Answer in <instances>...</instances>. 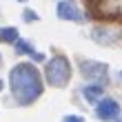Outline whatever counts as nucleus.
I'll use <instances>...</instances> for the list:
<instances>
[{"mask_svg":"<svg viewBox=\"0 0 122 122\" xmlns=\"http://www.w3.org/2000/svg\"><path fill=\"white\" fill-rule=\"evenodd\" d=\"M0 89H2V80H0Z\"/></svg>","mask_w":122,"mask_h":122,"instance_id":"nucleus-12","label":"nucleus"},{"mask_svg":"<svg viewBox=\"0 0 122 122\" xmlns=\"http://www.w3.org/2000/svg\"><path fill=\"white\" fill-rule=\"evenodd\" d=\"M25 20H27V22H31V20H38V13L31 11V9H27V11H25Z\"/></svg>","mask_w":122,"mask_h":122,"instance_id":"nucleus-9","label":"nucleus"},{"mask_svg":"<svg viewBox=\"0 0 122 122\" xmlns=\"http://www.w3.org/2000/svg\"><path fill=\"white\" fill-rule=\"evenodd\" d=\"M82 76L84 78H93V80H102V78H107V64L89 60V62L82 64Z\"/></svg>","mask_w":122,"mask_h":122,"instance_id":"nucleus-5","label":"nucleus"},{"mask_svg":"<svg viewBox=\"0 0 122 122\" xmlns=\"http://www.w3.org/2000/svg\"><path fill=\"white\" fill-rule=\"evenodd\" d=\"M31 58H33L36 62H42V60H45V56H42V53H31Z\"/></svg>","mask_w":122,"mask_h":122,"instance_id":"nucleus-11","label":"nucleus"},{"mask_svg":"<svg viewBox=\"0 0 122 122\" xmlns=\"http://www.w3.org/2000/svg\"><path fill=\"white\" fill-rule=\"evenodd\" d=\"M62 122H84V120H82L80 116H67V118H64Z\"/></svg>","mask_w":122,"mask_h":122,"instance_id":"nucleus-10","label":"nucleus"},{"mask_svg":"<svg viewBox=\"0 0 122 122\" xmlns=\"http://www.w3.org/2000/svg\"><path fill=\"white\" fill-rule=\"evenodd\" d=\"M11 93L18 100V104H31L36 98L42 93V80L38 69L29 62H20L11 69L9 73Z\"/></svg>","mask_w":122,"mask_h":122,"instance_id":"nucleus-1","label":"nucleus"},{"mask_svg":"<svg viewBox=\"0 0 122 122\" xmlns=\"http://www.w3.org/2000/svg\"><path fill=\"white\" fill-rule=\"evenodd\" d=\"M0 42H18V29L2 27V29H0Z\"/></svg>","mask_w":122,"mask_h":122,"instance_id":"nucleus-7","label":"nucleus"},{"mask_svg":"<svg viewBox=\"0 0 122 122\" xmlns=\"http://www.w3.org/2000/svg\"><path fill=\"white\" fill-rule=\"evenodd\" d=\"M58 16L62 20H76V22H82V13L80 9H78V5L73 2V0H64V2L58 5Z\"/></svg>","mask_w":122,"mask_h":122,"instance_id":"nucleus-4","label":"nucleus"},{"mask_svg":"<svg viewBox=\"0 0 122 122\" xmlns=\"http://www.w3.org/2000/svg\"><path fill=\"white\" fill-rule=\"evenodd\" d=\"M22 2H25V0H22Z\"/></svg>","mask_w":122,"mask_h":122,"instance_id":"nucleus-14","label":"nucleus"},{"mask_svg":"<svg viewBox=\"0 0 122 122\" xmlns=\"http://www.w3.org/2000/svg\"><path fill=\"white\" fill-rule=\"evenodd\" d=\"M45 76H47V82L51 87H64L71 78V64L64 56H53L51 60L47 62V69H45Z\"/></svg>","mask_w":122,"mask_h":122,"instance_id":"nucleus-2","label":"nucleus"},{"mask_svg":"<svg viewBox=\"0 0 122 122\" xmlns=\"http://www.w3.org/2000/svg\"><path fill=\"white\" fill-rule=\"evenodd\" d=\"M84 98L89 100V102H96V100L104 93V87H100V84H91V87H84Z\"/></svg>","mask_w":122,"mask_h":122,"instance_id":"nucleus-6","label":"nucleus"},{"mask_svg":"<svg viewBox=\"0 0 122 122\" xmlns=\"http://www.w3.org/2000/svg\"><path fill=\"white\" fill-rule=\"evenodd\" d=\"M16 53H33V49L27 40H18L16 42Z\"/></svg>","mask_w":122,"mask_h":122,"instance_id":"nucleus-8","label":"nucleus"},{"mask_svg":"<svg viewBox=\"0 0 122 122\" xmlns=\"http://www.w3.org/2000/svg\"><path fill=\"white\" fill-rule=\"evenodd\" d=\"M120 78H122V71H120Z\"/></svg>","mask_w":122,"mask_h":122,"instance_id":"nucleus-13","label":"nucleus"},{"mask_svg":"<svg viewBox=\"0 0 122 122\" xmlns=\"http://www.w3.org/2000/svg\"><path fill=\"white\" fill-rule=\"evenodd\" d=\"M96 113H98L100 120H113L120 113V104L116 102V100H111V98H104V100H100V102H98Z\"/></svg>","mask_w":122,"mask_h":122,"instance_id":"nucleus-3","label":"nucleus"}]
</instances>
